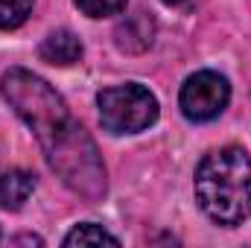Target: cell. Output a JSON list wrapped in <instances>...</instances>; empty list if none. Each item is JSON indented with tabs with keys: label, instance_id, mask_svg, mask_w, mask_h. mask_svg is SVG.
Here are the masks:
<instances>
[{
	"label": "cell",
	"instance_id": "11",
	"mask_svg": "<svg viewBox=\"0 0 251 248\" xmlns=\"http://www.w3.org/2000/svg\"><path fill=\"white\" fill-rule=\"evenodd\" d=\"M167 6H178V3H184V0H164Z\"/></svg>",
	"mask_w": 251,
	"mask_h": 248
},
{
	"label": "cell",
	"instance_id": "1",
	"mask_svg": "<svg viewBox=\"0 0 251 248\" xmlns=\"http://www.w3.org/2000/svg\"><path fill=\"white\" fill-rule=\"evenodd\" d=\"M0 94L9 108L32 128L47 164L67 190L85 201H100L108 190L105 164L91 134L73 120L64 99L32 70L12 67L0 79Z\"/></svg>",
	"mask_w": 251,
	"mask_h": 248
},
{
	"label": "cell",
	"instance_id": "5",
	"mask_svg": "<svg viewBox=\"0 0 251 248\" xmlns=\"http://www.w3.org/2000/svg\"><path fill=\"white\" fill-rule=\"evenodd\" d=\"M152 38H155V21L146 12L128 15L114 32L117 47L126 53H143L146 47H152Z\"/></svg>",
	"mask_w": 251,
	"mask_h": 248
},
{
	"label": "cell",
	"instance_id": "9",
	"mask_svg": "<svg viewBox=\"0 0 251 248\" xmlns=\"http://www.w3.org/2000/svg\"><path fill=\"white\" fill-rule=\"evenodd\" d=\"M35 0H0V29H18L29 12H32Z\"/></svg>",
	"mask_w": 251,
	"mask_h": 248
},
{
	"label": "cell",
	"instance_id": "3",
	"mask_svg": "<svg viewBox=\"0 0 251 248\" xmlns=\"http://www.w3.org/2000/svg\"><path fill=\"white\" fill-rule=\"evenodd\" d=\"M100 123L108 134H137L158 120V99L146 85L126 82L100 91Z\"/></svg>",
	"mask_w": 251,
	"mask_h": 248
},
{
	"label": "cell",
	"instance_id": "8",
	"mask_svg": "<svg viewBox=\"0 0 251 248\" xmlns=\"http://www.w3.org/2000/svg\"><path fill=\"white\" fill-rule=\"evenodd\" d=\"M64 246H120V240L114 234H108L102 225H94V222H82L76 225L67 237H64Z\"/></svg>",
	"mask_w": 251,
	"mask_h": 248
},
{
	"label": "cell",
	"instance_id": "6",
	"mask_svg": "<svg viewBox=\"0 0 251 248\" xmlns=\"http://www.w3.org/2000/svg\"><path fill=\"white\" fill-rule=\"evenodd\" d=\"M38 56L47 64H56V67L76 64L82 59V41H79V35L70 32V29H56V32H50V35L41 41Z\"/></svg>",
	"mask_w": 251,
	"mask_h": 248
},
{
	"label": "cell",
	"instance_id": "4",
	"mask_svg": "<svg viewBox=\"0 0 251 248\" xmlns=\"http://www.w3.org/2000/svg\"><path fill=\"white\" fill-rule=\"evenodd\" d=\"M231 99V85L216 70H199L184 79L178 94V108L193 123H210L216 120Z\"/></svg>",
	"mask_w": 251,
	"mask_h": 248
},
{
	"label": "cell",
	"instance_id": "7",
	"mask_svg": "<svg viewBox=\"0 0 251 248\" xmlns=\"http://www.w3.org/2000/svg\"><path fill=\"white\" fill-rule=\"evenodd\" d=\"M35 190V175L26 170H9L0 175V207L3 210H21L26 198Z\"/></svg>",
	"mask_w": 251,
	"mask_h": 248
},
{
	"label": "cell",
	"instance_id": "10",
	"mask_svg": "<svg viewBox=\"0 0 251 248\" xmlns=\"http://www.w3.org/2000/svg\"><path fill=\"white\" fill-rule=\"evenodd\" d=\"M88 18H111L126 9V0H73Z\"/></svg>",
	"mask_w": 251,
	"mask_h": 248
},
{
	"label": "cell",
	"instance_id": "2",
	"mask_svg": "<svg viewBox=\"0 0 251 248\" xmlns=\"http://www.w3.org/2000/svg\"><path fill=\"white\" fill-rule=\"evenodd\" d=\"M196 201L216 225L237 228L251 216V158L240 146H225L196 167Z\"/></svg>",
	"mask_w": 251,
	"mask_h": 248
}]
</instances>
